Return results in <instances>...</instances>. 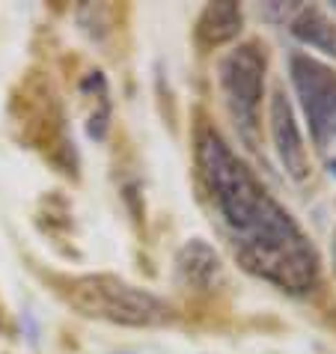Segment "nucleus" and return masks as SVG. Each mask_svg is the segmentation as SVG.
<instances>
[{
    "label": "nucleus",
    "instance_id": "1",
    "mask_svg": "<svg viewBox=\"0 0 336 354\" xmlns=\"http://www.w3.org/2000/svg\"><path fill=\"white\" fill-rule=\"evenodd\" d=\"M196 164L212 209L244 268L286 292H312L319 283L312 241L217 131H200Z\"/></svg>",
    "mask_w": 336,
    "mask_h": 354
},
{
    "label": "nucleus",
    "instance_id": "2",
    "mask_svg": "<svg viewBox=\"0 0 336 354\" xmlns=\"http://www.w3.org/2000/svg\"><path fill=\"white\" fill-rule=\"evenodd\" d=\"M68 304L81 310L90 319H104L128 328H155V324L170 322V307L155 298L152 292H143L111 274H90V277H75L66 292Z\"/></svg>",
    "mask_w": 336,
    "mask_h": 354
},
{
    "label": "nucleus",
    "instance_id": "3",
    "mask_svg": "<svg viewBox=\"0 0 336 354\" xmlns=\"http://www.w3.org/2000/svg\"><path fill=\"white\" fill-rule=\"evenodd\" d=\"M289 72L315 149L336 176V72L310 54H292Z\"/></svg>",
    "mask_w": 336,
    "mask_h": 354
},
{
    "label": "nucleus",
    "instance_id": "4",
    "mask_svg": "<svg viewBox=\"0 0 336 354\" xmlns=\"http://www.w3.org/2000/svg\"><path fill=\"white\" fill-rule=\"evenodd\" d=\"M217 81H221L223 102L235 120V129L241 131L247 143H253L256 129H259V104L265 90V54L259 51V45L247 42L221 57Z\"/></svg>",
    "mask_w": 336,
    "mask_h": 354
},
{
    "label": "nucleus",
    "instance_id": "5",
    "mask_svg": "<svg viewBox=\"0 0 336 354\" xmlns=\"http://www.w3.org/2000/svg\"><path fill=\"white\" fill-rule=\"evenodd\" d=\"M271 137H274V149L280 155V164L286 167V173L292 179H306L310 173V155H306V146H304V137L298 129V120H295V111L289 104V98L283 93H277L271 98Z\"/></svg>",
    "mask_w": 336,
    "mask_h": 354
},
{
    "label": "nucleus",
    "instance_id": "6",
    "mask_svg": "<svg viewBox=\"0 0 336 354\" xmlns=\"http://www.w3.org/2000/svg\"><path fill=\"white\" fill-rule=\"evenodd\" d=\"M292 33L298 42L315 48V51L336 57V24L319 6H301L292 18Z\"/></svg>",
    "mask_w": 336,
    "mask_h": 354
},
{
    "label": "nucleus",
    "instance_id": "7",
    "mask_svg": "<svg viewBox=\"0 0 336 354\" xmlns=\"http://www.w3.org/2000/svg\"><path fill=\"white\" fill-rule=\"evenodd\" d=\"M241 33V9L235 3H209L196 21V39L205 48L232 42Z\"/></svg>",
    "mask_w": 336,
    "mask_h": 354
},
{
    "label": "nucleus",
    "instance_id": "8",
    "mask_svg": "<svg viewBox=\"0 0 336 354\" xmlns=\"http://www.w3.org/2000/svg\"><path fill=\"white\" fill-rule=\"evenodd\" d=\"M176 271H179V277L187 286L205 289L221 274V259H217V253L205 241H187L179 253V259H176Z\"/></svg>",
    "mask_w": 336,
    "mask_h": 354
},
{
    "label": "nucleus",
    "instance_id": "9",
    "mask_svg": "<svg viewBox=\"0 0 336 354\" xmlns=\"http://www.w3.org/2000/svg\"><path fill=\"white\" fill-rule=\"evenodd\" d=\"M330 257H333V271H336V232H333V244H330Z\"/></svg>",
    "mask_w": 336,
    "mask_h": 354
}]
</instances>
